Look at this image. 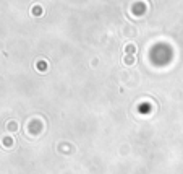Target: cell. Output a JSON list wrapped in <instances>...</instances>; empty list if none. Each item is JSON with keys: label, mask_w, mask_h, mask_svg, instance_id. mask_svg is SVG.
Wrapping results in <instances>:
<instances>
[{"label": "cell", "mask_w": 183, "mask_h": 174, "mask_svg": "<svg viewBox=\"0 0 183 174\" xmlns=\"http://www.w3.org/2000/svg\"><path fill=\"white\" fill-rule=\"evenodd\" d=\"M127 52H134V47L133 46H127Z\"/></svg>", "instance_id": "6da1fadb"}]
</instances>
